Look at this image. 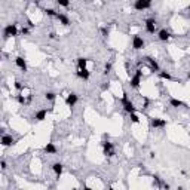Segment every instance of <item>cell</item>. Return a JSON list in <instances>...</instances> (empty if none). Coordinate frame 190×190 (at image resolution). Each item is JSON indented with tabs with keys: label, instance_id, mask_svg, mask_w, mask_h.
Listing matches in <instances>:
<instances>
[{
	"label": "cell",
	"instance_id": "cell-1",
	"mask_svg": "<svg viewBox=\"0 0 190 190\" xmlns=\"http://www.w3.org/2000/svg\"><path fill=\"white\" fill-rule=\"evenodd\" d=\"M15 36H18V27H17V24H7L3 28V37L7 39V37H15Z\"/></svg>",
	"mask_w": 190,
	"mask_h": 190
},
{
	"label": "cell",
	"instance_id": "cell-2",
	"mask_svg": "<svg viewBox=\"0 0 190 190\" xmlns=\"http://www.w3.org/2000/svg\"><path fill=\"white\" fill-rule=\"evenodd\" d=\"M101 146H103V151H104V155L105 156H115V146H113V143H110L109 140H105L101 143Z\"/></svg>",
	"mask_w": 190,
	"mask_h": 190
},
{
	"label": "cell",
	"instance_id": "cell-3",
	"mask_svg": "<svg viewBox=\"0 0 190 190\" xmlns=\"http://www.w3.org/2000/svg\"><path fill=\"white\" fill-rule=\"evenodd\" d=\"M134 7L137 11H144V9H150L151 7V2L150 0H135Z\"/></svg>",
	"mask_w": 190,
	"mask_h": 190
},
{
	"label": "cell",
	"instance_id": "cell-4",
	"mask_svg": "<svg viewBox=\"0 0 190 190\" xmlns=\"http://www.w3.org/2000/svg\"><path fill=\"white\" fill-rule=\"evenodd\" d=\"M144 40H143V37H140L138 34H135L134 37H132V48L135 49V51H140V49H143L144 48Z\"/></svg>",
	"mask_w": 190,
	"mask_h": 190
},
{
	"label": "cell",
	"instance_id": "cell-5",
	"mask_svg": "<svg viewBox=\"0 0 190 190\" xmlns=\"http://www.w3.org/2000/svg\"><path fill=\"white\" fill-rule=\"evenodd\" d=\"M77 101H79V97H77V94H74V92L68 94L67 98H65V104L68 105V107H74V105L77 104Z\"/></svg>",
	"mask_w": 190,
	"mask_h": 190
},
{
	"label": "cell",
	"instance_id": "cell-6",
	"mask_svg": "<svg viewBox=\"0 0 190 190\" xmlns=\"http://www.w3.org/2000/svg\"><path fill=\"white\" fill-rule=\"evenodd\" d=\"M15 143H17V140H15L12 135H6V134L2 135V146L3 147H11Z\"/></svg>",
	"mask_w": 190,
	"mask_h": 190
},
{
	"label": "cell",
	"instance_id": "cell-7",
	"mask_svg": "<svg viewBox=\"0 0 190 190\" xmlns=\"http://www.w3.org/2000/svg\"><path fill=\"white\" fill-rule=\"evenodd\" d=\"M146 31L150 33V34H153L156 31V21L153 18H149L146 19Z\"/></svg>",
	"mask_w": 190,
	"mask_h": 190
},
{
	"label": "cell",
	"instance_id": "cell-8",
	"mask_svg": "<svg viewBox=\"0 0 190 190\" xmlns=\"http://www.w3.org/2000/svg\"><path fill=\"white\" fill-rule=\"evenodd\" d=\"M150 125L153 128H165L166 126V120L165 119H159V117H153V119H150Z\"/></svg>",
	"mask_w": 190,
	"mask_h": 190
},
{
	"label": "cell",
	"instance_id": "cell-9",
	"mask_svg": "<svg viewBox=\"0 0 190 190\" xmlns=\"http://www.w3.org/2000/svg\"><path fill=\"white\" fill-rule=\"evenodd\" d=\"M15 65H17L21 71H24V73L27 71V63H25V59L22 57H17V58H15Z\"/></svg>",
	"mask_w": 190,
	"mask_h": 190
},
{
	"label": "cell",
	"instance_id": "cell-10",
	"mask_svg": "<svg viewBox=\"0 0 190 190\" xmlns=\"http://www.w3.org/2000/svg\"><path fill=\"white\" fill-rule=\"evenodd\" d=\"M144 59H146V61L150 64L151 71H161V67H159V64H157V61H156L155 58H151V57H146Z\"/></svg>",
	"mask_w": 190,
	"mask_h": 190
},
{
	"label": "cell",
	"instance_id": "cell-11",
	"mask_svg": "<svg viewBox=\"0 0 190 190\" xmlns=\"http://www.w3.org/2000/svg\"><path fill=\"white\" fill-rule=\"evenodd\" d=\"M63 169H64V166H63V163H59V162H55L54 165H52V171L55 172V175H57V180H59V177H61V174H63Z\"/></svg>",
	"mask_w": 190,
	"mask_h": 190
},
{
	"label": "cell",
	"instance_id": "cell-12",
	"mask_svg": "<svg viewBox=\"0 0 190 190\" xmlns=\"http://www.w3.org/2000/svg\"><path fill=\"white\" fill-rule=\"evenodd\" d=\"M157 37H159V40H162V42H166V40H169V37H171V33L168 31V30H159V33H157Z\"/></svg>",
	"mask_w": 190,
	"mask_h": 190
},
{
	"label": "cell",
	"instance_id": "cell-13",
	"mask_svg": "<svg viewBox=\"0 0 190 190\" xmlns=\"http://www.w3.org/2000/svg\"><path fill=\"white\" fill-rule=\"evenodd\" d=\"M123 110H125L126 113H129V115H132V113H135V111H137V107L134 105V103H132V101H128V103H125V104H123Z\"/></svg>",
	"mask_w": 190,
	"mask_h": 190
},
{
	"label": "cell",
	"instance_id": "cell-14",
	"mask_svg": "<svg viewBox=\"0 0 190 190\" xmlns=\"http://www.w3.org/2000/svg\"><path fill=\"white\" fill-rule=\"evenodd\" d=\"M140 83H141V77H138V76H132L131 77V82H129V85H131L132 89H138L140 88Z\"/></svg>",
	"mask_w": 190,
	"mask_h": 190
},
{
	"label": "cell",
	"instance_id": "cell-15",
	"mask_svg": "<svg viewBox=\"0 0 190 190\" xmlns=\"http://www.w3.org/2000/svg\"><path fill=\"white\" fill-rule=\"evenodd\" d=\"M57 19L61 22V24L64 25V27H67V25H70V19H68V17L67 15H64V13H59L58 12V15H57Z\"/></svg>",
	"mask_w": 190,
	"mask_h": 190
},
{
	"label": "cell",
	"instance_id": "cell-16",
	"mask_svg": "<svg viewBox=\"0 0 190 190\" xmlns=\"http://www.w3.org/2000/svg\"><path fill=\"white\" fill-rule=\"evenodd\" d=\"M76 74H77V77H80V79H83V80H88L89 77H91V71L88 70H77L76 71Z\"/></svg>",
	"mask_w": 190,
	"mask_h": 190
},
{
	"label": "cell",
	"instance_id": "cell-17",
	"mask_svg": "<svg viewBox=\"0 0 190 190\" xmlns=\"http://www.w3.org/2000/svg\"><path fill=\"white\" fill-rule=\"evenodd\" d=\"M45 151H46L48 155H55L58 150H57V147H55L54 143H48L46 146H45Z\"/></svg>",
	"mask_w": 190,
	"mask_h": 190
},
{
	"label": "cell",
	"instance_id": "cell-18",
	"mask_svg": "<svg viewBox=\"0 0 190 190\" xmlns=\"http://www.w3.org/2000/svg\"><path fill=\"white\" fill-rule=\"evenodd\" d=\"M46 115H48V110H39L34 115V119L37 120V122H42V120L46 119Z\"/></svg>",
	"mask_w": 190,
	"mask_h": 190
},
{
	"label": "cell",
	"instance_id": "cell-19",
	"mask_svg": "<svg viewBox=\"0 0 190 190\" xmlns=\"http://www.w3.org/2000/svg\"><path fill=\"white\" fill-rule=\"evenodd\" d=\"M86 65H88L86 58H77V68L79 70H86Z\"/></svg>",
	"mask_w": 190,
	"mask_h": 190
},
{
	"label": "cell",
	"instance_id": "cell-20",
	"mask_svg": "<svg viewBox=\"0 0 190 190\" xmlns=\"http://www.w3.org/2000/svg\"><path fill=\"white\" fill-rule=\"evenodd\" d=\"M169 104H171V107H183L184 105V103L181 101V100H178V98H171L169 100Z\"/></svg>",
	"mask_w": 190,
	"mask_h": 190
},
{
	"label": "cell",
	"instance_id": "cell-21",
	"mask_svg": "<svg viewBox=\"0 0 190 190\" xmlns=\"http://www.w3.org/2000/svg\"><path fill=\"white\" fill-rule=\"evenodd\" d=\"M45 13H46L48 17H54V18H57V15H58V12H57L55 9H52V7H48V9H45Z\"/></svg>",
	"mask_w": 190,
	"mask_h": 190
},
{
	"label": "cell",
	"instance_id": "cell-22",
	"mask_svg": "<svg viewBox=\"0 0 190 190\" xmlns=\"http://www.w3.org/2000/svg\"><path fill=\"white\" fill-rule=\"evenodd\" d=\"M159 77L165 79V80H171V74L168 71H159Z\"/></svg>",
	"mask_w": 190,
	"mask_h": 190
},
{
	"label": "cell",
	"instance_id": "cell-23",
	"mask_svg": "<svg viewBox=\"0 0 190 190\" xmlns=\"http://www.w3.org/2000/svg\"><path fill=\"white\" fill-rule=\"evenodd\" d=\"M45 98H46V101H54L55 98H57V95H55L54 92H51V91H49V92L45 94Z\"/></svg>",
	"mask_w": 190,
	"mask_h": 190
},
{
	"label": "cell",
	"instance_id": "cell-24",
	"mask_svg": "<svg viewBox=\"0 0 190 190\" xmlns=\"http://www.w3.org/2000/svg\"><path fill=\"white\" fill-rule=\"evenodd\" d=\"M111 67H113V65H111V63H105V65H104V71H103V73H104L105 76H107V74L111 71Z\"/></svg>",
	"mask_w": 190,
	"mask_h": 190
},
{
	"label": "cell",
	"instance_id": "cell-25",
	"mask_svg": "<svg viewBox=\"0 0 190 190\" xmlns=\"http://www.w3.org/2000/svg\"><path fill=\"white\" fill-rule=\"evenodd\" d=\"M17 101H18V104L24 105V104L27 103V98H25L24 95H17Z\"/></svg>",
	"mask_w": 190,
	"mask_h": 190
},
{
	"label": "cell",
	"instance_id": "cell-26",
	"mask_svg": "<svg viewBox=\"0 0 190 190\" xmlns=\"http://www.w3.org/2000/svg\"><path fill=\"white\" fill-rule=\"evenodd\" d=\"M129 117H131V122H132V123H140V117L137 116V113H132V115H129Z\"/></svg>",
	"mask_w": 190,
	"mask_h": 190
},
{
	"label": "cell",
	"instance_id": "cell-27",
	"mask_svg": "<svg viewBox=\"0 0 190 190\" xmlns=\"http://www.w3.org/2000/svg\"><path fill=\"white\" fill-rule=\"evenodd\" d=\"M57 5L63 6V7H68L70 6V2H67V0H57Z\"/></svg>",
	"mask_w": 190,
	"mask_h": 190
},
{
	"label": "cell",
	"instance_id": "cell-28",
	"mask_svg": "<svg viewBox=\"0 0 190 190\" xmlns=\"http://www.w3.org/2000/svg\"><path fill=\"white\" fill-rule=\"evenodd\" d=\"M153 178H155V181H156V184H159V186H162V184H163V181H162V178H161V177H159V175H157V174H155V175H153Z\"/></svg>",
	"mask_w": 190,
	"mask_h": 190
},
{
	"label": "cell",
	"instance_id": "cell-29",
	"mask_svg": "<svg viewBox=\"0 0 190 190\" xmlns=\"http://www.w3.org/2000/svg\"><path fill=\"white\" fill-rule=\"evenodd\" d=\"M21 34H22V36H28V34H30V28H28V27H22V28H21Z\"/></svg>",
	"mask_w": 190,
	"mask_h": 190
},
{
	"label": "cell",
	"instance_id": "cell-30",
	"mask_svg": "<svg viewBox=\"0 0 190 190\" xmlns=\"http://www.w3.org/2000/svg\"><path fill=\"white\" fill-rule=\"evenodd\" d=\"M15 89H17V91H22V83L21 82H15Z\"/></svg>",
	"mask_w": 190,
	"mask_h": 190
},
{
	"label": "cell",
	"instance_id": "cell-31",
	"mask_svg": "<svg viewBox=\"0 0 190 190\" xmlns=\"http://www.w3.org/2000/svg\"><path fill=\"white\" fill-rule=\"evenodd\" d=\"M101 33H103L104 37H107V36H109V28H107V27H103V28H101Z\"/></svg>",
	"mask_w": 190,
	"mask_h": 190
},
{
	"label": "cell",
	"instance_id": "cell-32",
	"mask_svg": "<svg viewBox=\"0 0 190 190\" xmlns=\"http://www.w3.org/2000/svg\"><path fill=\"white\" fill-rule=\"evenodd\" d=\"M129 100H128V94L126 92H123V97H122V104H125V103H128Z\"/></svg>",
	"mask_w": 190,
	"mask_h": 190
},
{
	"label": "cell",
	"instance_id": "cell-33",
	"mask_svg": "<svg viewBox=\"0 0 190 190\" xmlns=\"http://www.w3.org/2000/svg\"><path fill=\"white\" fill-rule=\"evenodd\" d=\"M135 76H138V77L143 76V70H141V68H137V70H135Z\"/></svg>",
	"mask_w": 190,
	"mask_h": 190
},
{
	"label": "cell",
	"instance_id": "cell-34",
	"mask_svg": "<svg viewBox=\"0 0 190 190\" xmlns=\"http://www.w3.org/2000/svg\"><path fill=\"white\" fill-rule=\"evenodd\" d=\"M27 24H28V28H33V27H34V24H33L31 19H27Z\"/></svg>",
	"mask_w": 190,
	"mask_h": 190
},
{
	"label": "cell",
	"instance_id": "cell-35",
	"mask_svg": "<svg viewBox=\"0 0 190 190\" xmlns=\"http://www.w3.org/2000/svg\"><path fill=\"white\" fill-rule=\"evenodd\" d=\"M162 187H163V190H169V189H171V186H169L168 183H163V184H162Z\"/></svg>",
	"mask_w": 190,
	"mask_h": 190
},
{
	"label": "cell",
	"instance_id": "cell-36",
	"mask_svg": "<svg viewBox=\"0 0 190 190\" xmlns=\"http://www.w3.org/2000/svg\"><path fill=\"white\" fill-rule=\"evenodd\" d=\"M48 37H49V39H52V40H54V39H57V34H55V33H49V36H48Z\"/></svg>",
	"mask_w": 190,
	"mask_h": 190
},
{
	"label": "cell",
	"instance_id": "cell-37",
	"mask_svg": "<svg viewBox=\"0 0 190 190\" xmlns=\"http://www.w3.org/2000/svg\"><path fill=\"white\" fill-rule=\"evenodd\" d=\"M109 88H110V85H109V82H107V83H104V85H103V91H107Z\"/></svg>",
	"mask_w": 190,
	"mask_h": 190
},
{
	"label": "cell",
	"instance_id": "cell-38",
	"mask_svg": "<svg viewBox=\"0 0 190 190\" xmlns=\"http://www.w3.org/2000/svg\"><path fill=\"white\" fill-rule=\"evenodd\" d=\"M7 168V165H6V162L5 161H2V169H6Z\"/></svg>",
	"mask_w": 190,
	"mask_h": 190
},
{
	"label": "cell",
	"instance_id": "cell-39",
	"mask_svg": "<svg viewBox=\"0 0 190 190\" xmlns=\"http://www.w3.org/2000/svg\"><path fill=\"white\" fill-rule=\"evenodd\" d=\"M83 190H92V189H91V187H88V186H85V189H83Z\"/></svg>",
	"mask_w": 190,
	"mask_h": 190
},
{
	"label": "cell",
	"instance_id": "cell-40",
	"mask_svg": "<svg viewBox=\"0 0 190 190\" xmlns=\"http://www.w3.org/2000/svg\"><path fill=\"white\" fill-rule=\"evenodd\" d=\"M187 79L190 80V71H189V74H187Z\"/></svg>",
	"mask_w": 190,
	"mask_h": 190
},
{
	"label": "cell",
	"instance_id": "cell-41",
	"mask_svg": "<svg viewBox=\"0 0 190 190\" xmlns=\"http://www.w3.org/2000/svg\"><path fill=\"white\" fill-rule=\"evenodd\" d=\"M178 190H184V189H183V187H178Z\"/></svg>",
	"mask_w": 190,
	"mask_h": 190
},
{
	"label": "cell",
	"instance_id": "cell-42",
	"mask_svg": "<svg viewBox=\"0 0 190 190\" xmlns=\"http://www.w3.org/2000/svg\"><path fill=\"white\" fill-rule=\"evenodd\" d=\"M109 190H115V189H113V187H109Z\"/></svg>",
	"mask_w": 190,
	"mask_h": 190
},
{
	"label": "cell",
	"instance_id": "cell-43",
	"mask_svg": "<svg viewBox=\"0 0 190 190\" xmlns=\"http://www.w3.org/2000/svg\"><path fill=\"white\" fill-rule=\"evenodd\" d=\"M73 190H77V189H73Z\"/></svg>",
	"mask_w": 190,
	"mask_h": 190
},
{
	"label": "cell",
	"instance_id": "cell-44",
	"mask_svg": "<svg viewBox=\"0 0 190 190\" xmlns=\"http://www.w3.org/2000/svg\"><path fill=\"white\" fill-rule=\"evenodd\" d=\"M189 9H190V5H189Z\"/></svg>",
	"mask_w": 190,
	"mask_h": 190
}]
</instances>
